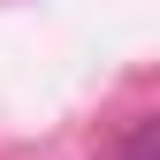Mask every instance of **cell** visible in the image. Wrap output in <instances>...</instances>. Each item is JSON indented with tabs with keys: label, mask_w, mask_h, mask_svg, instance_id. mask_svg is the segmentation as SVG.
<instances>
[{
	"label": "cell",
	"mask_w": 160,
	"mask_h": 160,
	"mask_svg": "<svg viewBox=\"0 0 160 160\" xmlns=\"http://www.w3.org/2000/svg\"><path fill=\"white\" fill-rule=\"evenodd\" d=\"M114 160H160V114H152V122H137V130L122 137V152H114Z\"/></svg>",
	"instance_id": "obj_1"
}]
</instances>
